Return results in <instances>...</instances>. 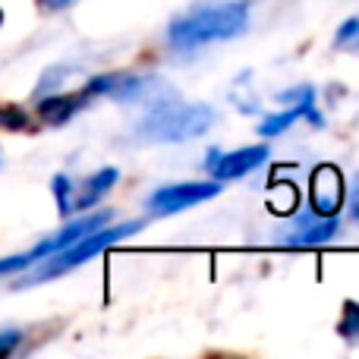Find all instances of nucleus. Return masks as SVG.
Here are the masks:
<instances>
[{"mask_svg":"<svg viewBox=\"0 0 359 359\" xmlns=\"http://www.w3.org/2000/svg\"><path fill=\"white\" fill-rule=\"evenodd\" d=\"M249 29V0L198 4L180 13L168 25V44L174 50H196L215 41H230Z\"/></svg>","mask_w":359,"mask_h":359,"instance_id":"obj_1","label":"nucleus"},{"mask_svg":"<svg viewBox=\"0 0 359 359\" xmlns=\"http://www.w3.org/2000/svg\"><path fill=\"white\" fill-rule=\"evenodd\" d=\"M145 227V221H123V224H114V227H107V224H101V227H95L92 233L79 236L76 243H69L67 249H60V252L48 255V259L35 262V271L25 274L22 280H19V290L22 287H35V284H44V280L50 278H60V274L73 271V268L86 265L88 259H95L98 252H104V249L117 246V243L130 240L133 233H139V230Z\"/></svg>","mask_w":359,"mask_h":359,"instance_id":"obj_2","label":"nucleus"},{"mask_svg":"<svg viewBox=\"0 0 359 359\" xmlns=\"http://www.w3.org/2000/svg\"><path fill=\"white\" fill-rule=\"evenodd\" d=\"M217 120V114L208 104H155L149 107L142 120L136 123V136L142 142H189L198 139L211 123Z\"/></svg>","mask_w":359,"mask_h":359,"instance_id":"obj_3","label":"nucleus"},{"mask_svg":"<svg viewBox=\"0 0 359 359\" xmlns=\"http://www.w3.org/2000/svg\"><path fill=\"white\" fill-rule=\"evenodd\" d=\"M221 192V180H211V183H174V186H161L149 196V211L155 217H168L180 215L186 208H196V205L208 202Z\"/></svg>","mask_w":359,"mask_h":359,"instance_id":"obj_4","label":"nucleus"},{"mask_svg":"<svg viewBox=\"0 0 359 359\" xmlns=\"http://www.w3.org/2000/svg\"><path fill=\"white\" fill-rule=\"evenodd\" d=\"M312 215L318 217H337L344 208V198H347V186H344V174L331 164H322V168L312 170Z\"/></svg>","mask_w":359,"mask_h":359,"instance_id":"obj_5","label":"nucleus"},{"mask_svg":"<svg viewBox=\"0 0 359 359\" xmlns=\"http://www.w3.org/2000/svg\"><path fill=\"white\" fill-rule=\"evenodd\" d=\"M268 158V145H249V149L240 151H208V161H205V170H208L215 180H236L252 174L255 168H262Z\"/></svg>","mask_w":359,"mask_h":359,"instance_id":"obj_6","label":"nucleus"},{"mask_svg":"<svg viewBox=\"0 0 359 359\" xmlns=\"http://www.w3.org/2000/svg\"><path fill=\"white\" fill-rule=\"evenodd\" d=\"M155 86L151 76H133V73H104L88 79L86 92L92 98H117V101H136Z\"/></svg>","mask_w":359,"mask_h":359,"instance_id":"obj_7","label":"nucleus"},{"mask_svg":"<svg viewBox=\"0 0 359 359\" xmlns=\"http://www.w3.org/2000/svg\"><path fill=\"white\" fill-rule=\"evenodd\" d=\"M280 98L297 101V104H293L290 111H280V114H274V117H268L265 123L259 126L262 136H278V133H284L287 126L297 123L299 117H306V120H312V123L322 126V117H318V111H316V88L312 86H303V88H297V92H284Z\"/></svg>","mask_w":359,"mask_h":359,"instance_id":"obj_8","label":"nucleus"},{"mask_svg":"<svg viewBox=\"0 0 359 359\" xmlns=\"http://www.w3.org/2000/svg\"><path fill=\"white\" fill-rule=\"evenodd\" d=\"M88 101H92V95H88L86 88H82V92H67V95H50V98H44L41 104H38V120H41L44 126H63V123H69L82 107H88Z\"/></svg>","mask_w":359,"mask_h":359,"instance_id":"obj_9","label":"nucleus"},{"mask_svg":"<svg viewBox=\"0 0 359 359\" xmlns=\"http://www.w3.org/2000/svg\"><path fill=\"white\" fill-rule=\"evenodd\" d=\"M120 170L117 168H101L98 174H92L88 180H82L79 189L73 186V211H88L107 196V192L117 186Z\"/></svg>","mask_w":359,"mask_h":359,"instance_id":"obj_10","label":"nucleus"},{"mask_svg":"<svg viewBox=\"0 0 359 359\" xmlns=\"http://www.w3.org/2000/svg\"><path fill=\"white\" fill-rule=\"evenodd\" d=\"M337 230H341V221L337 217H303L297 227V233L287 236L284 246L290 249H299V246H322V243H331L337 236Z\"/></svg>","mask_w":359,"mask_h":359,"instance_id":"obj_11","label":"nucleus"},{"mask_svg":"<svg viewBox=\"0 0 359 359\" xmlns=\"http://www.w3.org/2000/svg\"><path fill=\"white\" fill-rule=\"evenodd\" d=\"M334 48H337V50H350V54H359V16L347 19V22L337 29Z\"/></svg>","mask_w":359,"mask_h":359,"instance_id":"obj_12","label":"nucleus"},{"mask_svg":"<svg viewBox=\"0 0 359 359\" xmlns=\"http://www.w3.org/2000/svg\"><path fill=\"white\" fill-rule=\"evenodd\" d=\"M73 186L76 183H69V177H63V174H57L54 183H50V189H54V198H57V211H60L63 217L73 215Z\"/></svg>","mask_w":359,"mask_h":359,"instance_id":"obj_13","label":"nucleus"},{"mask_svg":"<svg viewBox=\"0 0 359 359\" xmlns=\"http://www.w3.org/2000/svg\"><path fill=\"white\" fill-rule=\"evenodd\" d=\"M337 331H341L347 341L359 344V303H353V299L344 303V318H341V325H337Z\"/></svg>","mask_w":359,"mask_h":359,"instance_id":"obj_14","label":"nucleus"},{"mask_svg":"<svg viewBox=\"0 0 359 359\" xmlns=\"http://www.w3.org/2000/svg\"><path fill=\"white\" fill-rule=\"evenodd\" d=\"M19 341H22V331H16V328L0 331V356H10L19 347Z\"/></svg>","mask_w":359,"mask_h":359,"instance_id":"obj_15","label":"nucleus"},{"mask_svg":"<svg viewBox=\"0 0 359 359\" xmlns=\"http://www.w3.org/2000/svg\"><path fill=\"white\" fill-rule=\"evenodd\" d=\"M38 4H41L44 10H67V6H73L76 0H38Z\"/></svg>","mask_w":359,"mask_h":359,"instance_id":"obj_16","label":"nucleus"},{"mask_svg":"<svg viewBox=\"0 0 359 359\" xmlns=\"http://www.w3.org/2000/svg\"><path fill=\"white\" fill-rule=\"evenodd\" d=\"M350 208H353V217L359 221V186H356V192H353V202H350Z\"/></svg>","mask_w":359,"mask_h":359,"instance_id":"obj_17","label":"nucleus"},{"mask_svg":"<svg viewBox=\"0 0 359 359\" xmlns=\"http://www.w3.org/2000/svg\"><path fill=\"white\" fill-rule=\"evenodd\" d=\"M0 22H4V10H0Z\"/></svg>","mask_w":359,"mask_h":359,"instance_id":"obj_18","label":"nucleus"}]
</instances>
